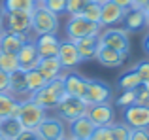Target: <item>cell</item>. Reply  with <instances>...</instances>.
Masks as SVG:
<instances>
[{
  "instance_id": "cell-1",
  "label": "cell",
  "mask_w": 149,
  "mask_h": 140,
  "mask_svg": "<svg viewBox=\"0 0 149 140\" xmlns=\"http://www.w3.org/2000/svg\"><path fill=\"white\" fill-rule=\"evenodd\" d=\"M64 95H66V93H64V83H62V76H61V78H57V80L47 81L40 91L32 93L29 99L47 112V110H55L57 104L61 102V99Z\"/></svg>"
},
{
  "instance_id": "cell-2",
  "label": "cell",
  "mask_w": 149,
  "mask_h": 140,
  "mask_svg": "<svg viewBox=\"0 0 149 140\" xmlns=\"http://www.w3.org/2000/svg\"><path fill=\"white\" fill-rule=\"evenodd\" d=\"M32 19V27L30 32H34V36L40 34H57L58 32V15L51 13L44 4H38L30 13Z\"/></svg>"
},
{
  "instance_id": "cell-3",
  "label": "cell",
  "mask_w": 149,
  "mask_h": 140,
  "mask_svg": "<svg viewBox=\"0 0 149 140\" xmlns=\"http://www.w3.org/2000/svg\"><path fill=\"white\" fill-rule=\"evenodd\" d=\"M64 32H66V40H79V38H87V36H98L102 32L100 23H93L89 19L76 15V17H68L64 25Z\"/></svg>"
},
{
  "instance_id": "cell-4",
  "label": "cell",
  "mask_w": 149,
  "mask_h": 140,
  "mask_svg": "<svg viewBox=\"0 0 149 140\" xmlns=\"http://www.w3.org/2000/svg\"><path fill=\"white\" fill-rule=\"evenodd\" d=\"M87 110H89V104L85 102L83 99L79 97H72V95H64L61 99V102L57 104L55 112H57V118H61L62 121L70 123L77 118H83L87 116Z\"/></svg>"
},
{
  "instance_id": "cell-5",
  "label": "cell",
  "mask_w": 149,
  "mask_h": 140,
  "mask_svg": "<svg viewBox=\"0 0 149 140\" xmlns=\"http://www.w3.org/2000/svg\"><path fill=\"white\" fill-rule=\"evenodd\" d=\"M98 42L100 46L106 48H111L115 51L121 53H130V32H127L121 27H108V29H102V32L98 34Z\"/></svg>"
},
{
  "instance_id": "cell-6",
  "label": "cell",
  "mask_w": 149,
  "mask_h": 140,
  "mask_svg": "<svg viewBox=\"0 0 149 140\" xmlns=\"http://www.w3.org/2000/svg\"><path fill=\"white\" fill-rule=\"evenodd\" d=\"M45 110L42 106H38L36 102H32L30 99H23L19 100V112H17V119L23 125V129L29 131H36V127L45 119Z\"/></svg>"
},
{
  "instance_id": "cell-7",
  "label": "cell",
  "mask_w": 149,
  "mask_h": 140,
  "mask_svg": "<svg viewBox=\"0 0 149 140\" xmlns=\"http://www.w3.org/2000/svg\"><path fill=\"white\" fill-rule=\"evenodd\" d=\"M36 134L42 140H62L68 136L66 123L57 116H45V119L36 127Z\"/></svg>"
},
{
  "instance_id": "cell-8",
  "label": "cell",
  "mask_w": 149,
  "mask_h": 140,
  "mask_svg": "<svg viewBox=\"0 0 149 140\" xmlns=\"http://www.w3.org/2000/svg\"><path fill=\"white\" fill-rule=\"evenodd\" d=\"M113 99V89L109 83L102 80H87V89H85L83 100L91 106V104H102L109 102Z\"/></svg>"
},
{
  "instance_id": "cell-9",
  "label": "cell",
  "mask_w": 149,
  "mask_h": 140,
  "mask_svg": "<svg viewBox=\"0 0 149 140\" xmlns=\"http://www.w3.org/2000/svg\"><path fill=\"white\" fill-rule=\"evenodd\" d=\"M32 27L30 13L26 11H8L4 13L2 19V29L8 32H17V34H29Z\"/></svg>"
},
{
  "instance_id": "cell-10",
  "label": "cell",
  "mask_w": 149,
  "mask_h": 140,
  "mask_svg": "<svg viewBox=\"0 0 149 140\" xmlns=\"http://www.w3.org/2000/svg\"><path fill=\"white\" fill-rule=\"evenodd\" d=\"M123 123L130 129H149V106L132 104L123 108Z\"/></svg>"
},
{
  "instance_id": "cell-11",
  "label": "cell",
  "mask_w": 149,
  "mask_h": 140,
  "mask_svg": "<svg viewBox=\"0 0 149 140\" xmlns=\"http://www.w3.org/2000/svg\"><path fill=\"white\" fill-rule=\"evenodd\" d=\"M87 118L95 123L96 127H109L115 123V108L109 102H102V104H91L87 110Z\"/></svg>"
},
{
  "instance_id": "cell-12",
  "label": "cell",
  "mask_w": 149,
  "mask_h": 140,
  "mask_svg": "<svg viewBox=\"0 0 149 140\" xmlns=\"http://www.w3.org/2000/svg\"><path fill=\"white\" fill-rule=\"evenodd\" d=\"M62 83H64V93L72 97H79L83 99L85 89H87V78L81 76L76 70H66L62 74Z\"/></svg>"
},
{
  "instance_id": "cell-13",
  "label": "cell",
  "mask_w": 149,
  "mask_h": 140,
  "mask_svg": "<svg viewBox=\"0 0 149 140\" xmlns=\"http://www.w3.org/2000/svg\"><path fill=\"white\" fill-rule=\"evenodd\" d=\"M57 59H58V63L62 64L64 70H74L81 63V57H79V53H77V48H76V44H74L72 40H61Z\"/></svg>"
},
{
  "instance_id": "cell-14",
  "label": "cell",
  "mask_w": 149,
  "mask_h": 140,
  "mask_svg": "<svg viewBox=\"0 0 149 140\" xmlns=\"http://www.w3.org/2000/svg\"><path fill=\"white\" fill-rule=\"evenodd\" d=\"M17 61H19V68L23 72H29V70H34L40 63V55H38L36 44H34L32 38H29L25 46L17 51Z\"/></svg>"
},
{
  "instance_id": "cell-15",
  "label": "cell",
  "mask_w": 149,
  "mask_h": 140,
  "mask_svg": "<svg viewBox=\"0 0 149 140\" xmlns=\"http://www.w3.org/2000/svg\"><path fill=\"white\" fill-rule=\"evenodd\" d=\"M34 44H36L40 59H51V57L58 55L61 40H58L57 34H40V36L34 38Z\"/></svg>"
},
{
  "instance_id": "cell-16",
  "label": "cell",
  "mask_w": 149,
  "mask_h": 140,
  "mask_svg": "<svg viewBox=\"0 0 149 140\" xmlns=\"http://www.w3.org/2000/svg\"><path fill=\"white\" fill-rule=\"evenodd\" d=\"M95 59L106 68H119L127 63L128 55L127 53H121V51H115L111 48H106V46H98V51H96Z\"/></svg>"
},
{
  "instance_id": "cell-17",
  "label": "cell",
  "mask_w": 149,
  "mask_h": 140,
  "mask_svg": "<svg viewBox=\"0 0 149 140\" xmlns=\"http://www.w3.org/2000/svg\"><path fill=\"white\" fill-rule=\"evenodd\" d=\"M125 11L123 8H119L117 4L113 2H106L102 4V13H100V27L102 29H108V27H115L123 21L125 17Z\"/></svg>"
},
{
  "instance_id": "cell-18",
  "label": "cell",
  "mask_w": 149,
  "mask_h": 140,
  "mask_svg": "<svg viewBox=\"0 0 149 140\" xmlns=\"http://www.w3.org/2000/svg\"><path fill=\"white\" fill-rule=\"evenodd\" d=\"M8 93L13 95L15 99H19V100L30 97L29 85H26V74L23 72V70H15V72L10 74V87H8Z\"/></svg>"
},
{
  "instance_id": "cell-19",
  "label": "cell",
  "mask_w": 149,
  "mask_h": 140,
  "mask_svg": "<svg viewBox=\"0 0 149 140\" xmlns=\"http://www.w3.org/2000/svg\"><path fill=\"white\" fill-rule=\"evenodd\" d=\"M29 38H30L29 34H17V32H8V30H4L2 38H0V51L15 53V55H17V51L29 42Z\"/></svg>"
},
{
  "instance_id": "cell-20",
  "label": "cell",
  "mask_w": 149,
  "mask_h": 140,
  "mask_svg": "<svg viewBox=\"0 0 149 140\" xmlns=\"http://www.w3.org/2000/svg\"><path fill=\"white\" fill-rule=\"evenodd\" d=\"M95 129H96V125L87 118V116H83V118H77V119H74V121L68 123V136L91 138L93 133H95Z\"/></svg>"
},
{
  "instance_id": "cell-21",
  "label": "cell",
  "mask_w": 149,
  "mask_h": 140,
  "mask_svg": "<svg viewBox=\"0 0 149 140\" xmlns=\"http://www.w3.org/2000/svg\"><path fill=\"white\" fill-rule=\"evenodd\" d=\"M123 29L127 32H138V30L146 29V15H143L142 8H128L125 11L123 17Z\"/></svg>"
},
{
  "instance_id": "cell-22",
  "label": "cell",
  "mask_w": 149,
  "mask_h": 140,
  "mask_svg": "<svg viewBox=\"0 0 149 140\" xmlns=\"http://www.w3.org/2000/svg\"><path fill=\"white\" fill-rule=\"evenodd\" d=\"M77 48V53L81 57V63L83 61H93L96 57V51H98V36H87V38H79V40L74 42Z\"/></svg>"
},
{
  "instance_id": "cell-23",
  "label": "cell",
  "mask_w": 149,
  "mask_h": 140,
  "mask_svg": "<svg viewBox=\"0 0 149 140\" xmlns=\"http://www.w3.org/2000/svg\"><path fill=\"white\" fill-rule=\"evenodd\" d=\"M36 70H38V72H40L47 81L57 80V78H61L62 74H64V68H62L61 63H58L57 57H51V59H40V63H38Z\"/></svg>"
},
{
  "instance_id": "cell-24",
  "label": "cell",
  "mask_w": 149,
  "mask_h": 140,
  "mask_svg": "<svg viewBox=\"0 0 149 140\" xmlns=\"http://www.w3.org/2000/svg\"><path fill=\"white\" fill-rule=\"evenodd\" d=\"M19 112V99H15L10 93H0V119L17 118Z\"/></svg>"
},
{
  "instance_id": "cell-25",
  "label": "cell",
  "mask_w": 149,
  "mask_h": 140,
  "mask_svg": "<svg viewBox=\"0 0 149 140\" xmlns=\"http://www.w3.org/2000/svg\"><path fill=\"white\" fill-rule=\"evenodd\" d=\"M23 133V125L19 123L17 118H6L0 119V136H4L6 140H13Z\"/></svg>"
},
{
  "instance_id": "cell-26",
  "label": "cell",
  "mask_w": 149,
  "mask_h": 140,
  "mask_svg": "<svg viewBox=\"0 0 149 140\" xmlns=\"http://www.w3.org/2000/svg\"><path fill=\"white\" fill-rule=\"evenodd\" d=\"M38 6L36 0H2L0 8H2L4 13L8 11H26V13H32V10Z\"/></svg>"
},
{
  "instance_id": "cell-27",
  "label": "cell",
  "mask_w": 149,
  "mask_h": 140,
  "mask_svg": "<svg viewBox=\"0 0 149 140\" xmlns=\"http://www.w3.org/2000/svg\"><path fill=\"white\" fill-rule=\"evenodd\" d=\"M117 85H119L121 91H134V89H138L140 85H143V83L140 81L138 74L130 68V70H127V72H125L123 76L117 80Z\"/></svg>"
},
{
  "instance_id": "cell-28",
  "label": "cell",
  "mask_w": 149,
  "mask_h": 140,
  "mask_svg": "<svg viewBox=\"0 0 149 140\" xmlns=\"http://www.w3.org/2000/svg\"><path fill=\"white\" fill-rule=\"evenodd\" d=\"M25 74H26V85H29V93H30V95L36 93V91H40V89L47 83V80H45L36 68L29 70V72H25Z\"/></svg>"
},
{
  "instance_id": "cell-29",
  "label": "cell",
  "mask_w": 149,
  "mask_h": 140,
  "mask_svg": "<svg viewBox=\"0 0 149 140\" xmlns=\"http://www.w3.org/2000/svg\"><path fill=\"white\" fill-rule=\"evenodd\" d=\"M0 70H4V72H8V74L15 72V70H21V68H19L17 55H15V53L0 51Z\"/></svg>"
},
{
  "instance_id": "cell-30",
  "label": "cell",
  "mask_w": 149,
  "mask_h": 140,
  "mask_svg": "<svg viewBox=\"0 0 149 140\" xmlns=\"http://www.w3.org/2000/svg\"><path fill=\"white\" fill-rule=\"evenodd\" d=\"M89 2H91V0H66V13H68V17L81 15Z\"/></svg>"
},
{
  "instance_id": "cell-31",
  "label": "cell",
  "mask_w": 149,
  "mask_h": 140,
  "mask_svg": "<svg viewBox=\"0 0 149 140\" xmlns=\"http://www.w3.org/2000/svg\"><path fill=\"white\" fill-rule=\"evenodd\" d=\"M100 13H102V6L100 4H96V2H89L87 4V8L83 10V13H81V17H85V19H89V21H93V23H100Z\"/></svg>"
},
{
  "instance_id": "cell-32",
  "label": "cell",
  "mask_w": 149,
  "mask_h": 140,
  "mask_svg": "<svg viewBox=\"0 0 149 140\" xmlns=\"http://www.w3.org/2000/svg\"><path fill=\"white\" fill-rule=\"evenodd\" d=\"M111 127V136L113 140H128V136H130V127L125 125L123 121H115Z\"/></svg>"
},
{
  "instance_id": "cell-33",
  "label": "cell",
  "mask_w": 149,
  "mask_h": 140,
  "mask_svg": "<svg viewBox=\"0 0 149 140\" xmlns=\"http://www.w3.org/2000/svg\"><path fill=\"white\" fill-rule=\"evenodd\" d=\"M115 104L119 108H127V106L136 104V89L134 91H121V95L115 99Z\"/></svg>"
},
{
  "instance_id": "cell-34",
  "label": "cell",
  "mask_w": 149,
  "mask_h": 140,
  "mask_svg": "<svg viewBox=\"0 0 149 140\" xmlns=\"http://www.w3.org/2000/svg\"><path fill=\"white\" fill-rule=\"evenodd\" d=\"M132 70L138 74V78H140V81H142V83H147V81H149V59L138 61V63L132 66Z\"/></svg>"
},
{
  "instance_id": "cell-35",
  "label": "cell",
  "mask_w": 149,
  "mask_h": 140,
  "mask_svg": "<svg viewBox=\"0 0 149 140\" xmlns=\"http://www.w3.org/2000/svg\"><path fill=\"white\" fill-rule=\"evenodd\" d=\"M44 6L47 8L51 13H55V15L66 13V0H45Z\"/></svg>"
},
{
  "instance_id": "cell-36",
  "label": "cell",
  "mask_w": 149,
  "mask_h": 140,
  "mask_svg": "<svg viewBox=\"0 0 149 140\" xmlns=\"http://www.w3.org/2000/svg\"><path fill=\"white\" fill-rule=\"evenodd\" d=\"M91 140H113L111 136V127H96L93 133Z\"/></svg>"
},
{
  "instance_id": "cell-37",
  "label": "cell",
  "mask_w": 149,
  "mask_h": 140,
  "mask_svg": "<svg viewBox=\"0 0 149 140\" xmlns=\"http://www.w3.org/2000/svg\"><path fill=\"white\" fill-rule=\"evenodd\" d=\"M136 104H142V106H149V91L146 85H140L136 89Z\"/></svg>"
},
{
  "instance_id": "cell-38",
  "label": "cell",
  "mask_w": 149,
  "mask_h": 140,
  "mask_svg": "<svg viewBox=\"0 0 149 140\" xmlns=\"http://www.w3.org/2000/svg\"><path fill=\"white\" fill-rule=\"evenodd\" d=\"M128 140H149V129H130Z\"/></svg>"
},
{
  "instance_id": "cell-39",
  "label": "cell",
  "mask_w": 149,
  "mask_h": 140,
  "mask_svg": "<svg viewBox=\"0 0 149 140\" xmlns=\"http://www.w3.org/2000/svg\"><path fill=\"white\" fill-rule=\"evenodd\" d=\"M8 87H10V74L0 70V93H8Z\"/></svg>"
},
{
  "instance_id": "cell-40",
  "label": "cell",
  "mask_w": 149,
  "mask_h": 140,
  "mask_svg": "<svg viewBox=\"0 0 149 140\" xmlns=\"http://www.w3.org/2000/svg\"><path fill=\"white\" fill-rule=\"evenodd\" d=\"M13 140H42L40 136L36 134V131H29V129H23V133L19 134L17 138H13Z\"/></svg>"
},
{
  "instance_id": "cell-41",
  "label": "cell",
  "mask_w": 149,
  "mask_h": 140,
  "mask_svg": "<svg viewBox=\"0 0 149 140\" xmlns=\"http://www.w3.org/2000/svg\"><path fill=\"white\" fill-rule=\"evenodd\" d=\"M109 2L117 4V6H119V8H123V10H128V8H132L134 0H109Z\"/></svg>"
},
{
  "instance_id": "cell-42",
  "label": "cell",
  "mask_w": 149,
  "mask_h": 140,
  "mask_svg": "<svg viewBox=\"0 0 149 140\" xmlns=\"http://www.w3.org/2000/svg\"><path fill=\"white\" fill-rule=\"evenodd\" d=\"M146 6H149V0H134V4H132V8H146Z\"/></svg>"
},
{
  "instance_id": "cell-43",
  "label": "cell",
  "mask_w": 149,
  "mask_h": 140,
  "mask_svg": "<svg viewBox=\"0 0 149 140\" xmlns=\"http://www.w3.org/2000/svg\"><path fill=\"white\" fill-rule=\"evenodd\" d=\"M142 48H143V51H146L147 55H149V32L146 34V36H143V42H142Z\"/></svg>"
},
{
  "instance_id": "cell-44",
  "label": "cell",
  "mask_w": 149,
  "mask_h": 140,
  "mask_svg": "<svg viewBox=\"0 0 149 140\" xmlns=\"http://www.w3.org/2000/svg\"><path fill=\"white\" fill-rule=\"evenodd\" d=\"M143 15H146V27L149 29V6L143 8Z\"/></svg>"
},
{
  "instance_id": "cell-45",
  "label": "cell",
  "mask_w": 149,
  "mask_h": 140,
  "mask_svg": "<svg viewBox=\"0 0 149 140\" xmlns=\"http://www.w3.org/2000/svg\"><path fill=\"white\" fill-rule=\"evenodd\" d=\"M93 2H96V4H100V6H102V4H106V2H109V0H93Z\"/></svg>"
},
{
  "instance_id": "cell-46",
  "label": "cell",
  "mask_w": 149,
  "mask_h": 140,
  "mask_svg": "<svg viewBox=\"0 0 149 140\" xmlns=\"http://www.w3.org/2000/svg\"><path fill=\"white\" fill-rule=\"evenodd\" d=\"M68 140H91V138H74V136H68Z\"/></svg>"
},
{
  "instance_id": "cell-47",
  "label": "cell",
  "mask_w": 149,
  "mask_h": 140,
  "mask_svg": "<svg viewBox=\"0 0 149 140\" xmlns=\"http://www.w3.org/2000/svg\"><path fill=\"white\" fill-rule=\"evenodd\" d=\"M2 19H4V11H2V8H0V25H2Z\"/></svg>"
},
{
  "instance_id": "cell-48",
  "label": "cell",
  "mask_w": 149,
  "mask_h": 140,
  "mask_svg": "<svg viewBox=\"0 0 149 140\" xmlns=\"http://www.w3.org/2000/svg\"><path fill=\"white\" fill-rule=\"evenodd\" d=\"M2 34H4V29H2V25H0V38H2Z\"/></svg>"
},
{
  "instance_id": "cell-49",
  "label": "cell",
  "mask_w": 149,
  "mask_h": 140,
  "mask_svg": "<svg viewBox=\"0 0 149 140\" xmlns=\"http://www.w3.org/2000/svg\"><path fill=\"white\" fill-rule=\"evenodd\" d=\"M36 2H38V4H44V2H45V0H36Z\"/></svg>"
},
{
  "instance_id": "cell-50",
  "label": "cell",
  "mask_w": 149,
  "mask_h": 140,
  "mask_svg": "<svg viewBox=\"0 0 149 140\" xmlns=\"http://www.w3.org/2000/svg\"><path fill=\"white\" fill-rule=\"evenodd\" d=\"M143 85H146V87H147V91H149V81H147V83H143Z\"/></svg>"
},
{
  "instance_id": "cell-51",
  "label": "cell",
  "mask_w": 149,
  "mask_h": 140,
  "mask_svg": "<svg viewBox=\"0 0 149 140\" xmlns=\"http://www.w3.org/2000/svg\"><path fill=\"white\" fill-rule=\"evenodd\" d=\"M0 140H6V138H4V136H0Z\"/></svg>"
},
{
  "instance_id": "cell-52",
  "label": "cell",
  "mask_w": 149,
  "mask_h": 140,
  "mask_svg": "<svg viewBox=\"0 0 149 140\" xmlns=\"http://www.w3.org/2000/svg\"><path fill=\"white\" fill-rule=\"evenodd\" d=\"M62 140H68V136H66V138H62Z\"/></svg>"
}]
</instances>
